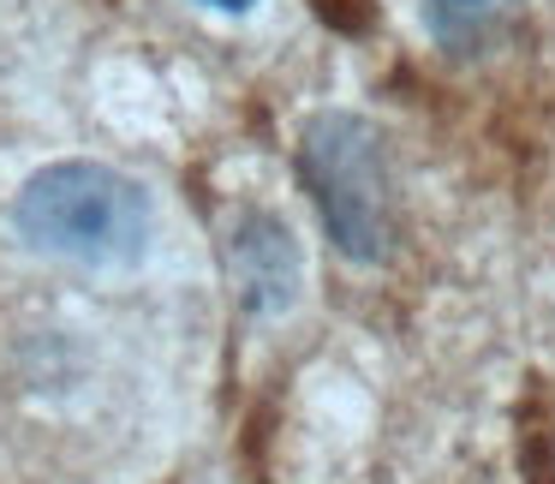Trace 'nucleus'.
<instances>
[{
    "label": "nucleus",
    "instance_id": "1",
    "mask_svg": "<svg viewBox=\"0 0 555 484\" xmlns=\"http://www.w3.org/2000/svg\"><path fill=\"white\" fill-rule=\"evenodd\" d=\"M13 216L37 252L73 257V264L90 269L138 264L150 240L144 186L102 168V162H54V168L30 174Z\"/></svg>",
    "mask_w": 555,
    "mask_h": 484
},
{
    "label": "nucleus",
    "instance_id": "2",
    "mask_svg": "<svg viewBox=\"0 0 555 484\" xmlns=\"http://www.w3.org/2000/svg\"><path fill=\"white\" fill-rule=\"evenodd\" d=\"M299 174L328 240L352 264H383L395 245V174L376 126L359 114H317L299 138Z\"/></svg>",
    "mask_w": 555,
    "mask_h": 484
},
{
    "label": "nucleus",
    "instance_id": "3",
    "mask_svg": "<svg viewBox=\"0 0 555 484\" xmlns=\"http://www.w3.org/2000/svg\"><path fill=\"white\" fill-rule=\"evenodd\" d=\"M228 281L245 311H281L299 293V245L275 209H240L228 228Z\"/></svg>",
    "mask_w": 555,
    "mask_h": 484
},
{
    "label": "nucleus",
    "instance_id": "4",
    "mask_svg": "<svg viewBox=\"0 0 555 484\" xmlns=\"http://www.w3.org/2000/svg\"><path fill=\"white\" fill-rule=\"evenodd\" d=\"M514 13H519V0H430V7H424L436 42H448V49H460V54L495 42L514 25Z\"/></svg>",
    "mask_w": 555,
    "mask_h": 484
},
{
    "label": "nucleus",
    "instance_id": "5",
    "mask_svg": "<svg viewBox=\"0 0 555 484\" xmlns=\"http://www.w3.org/2000/svg\"><path fill=\"white\" fill-rule=\"evenodd\" d=\"M209 7H228V13H245V7H251V0H209Z\"/></svg>",
    "mask_w": 555,
    "mask_h": 484
}]
</instances>
